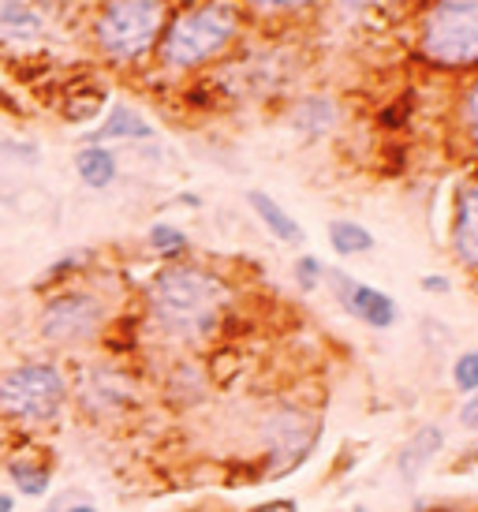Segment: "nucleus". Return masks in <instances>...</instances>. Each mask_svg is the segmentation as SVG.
Returning <instances> with one entry per match:
<instances>
[{
  "mask_svg": "<svg viewBox=\"0 0 478 512\" xmlns=\"http://www.w3.org/2000/svg\"><path fill=\"white\" fill-rule=\"evenodd\" d=\"M165 0H109L98 15V45L105 57L131 64L142 60L165 34Z\"/></svg>",
  "mask_w": 478,
  "mask_h": 512,
  "instance_id": "obj_4",
  "label": "nucleus"
},
{
  "mask_svg": "<svg viewBox=\"0 0 478 512\" xmlns=\"http://www.w3.org/2000/svg\"><path fill=\"white\" fill-rule=\"evenodd\" d=\"M329 243H333V251L337 255H366V251H374V232L363 228L359 221H333L329 225Z\"/></svg>",
  "mask_w": 478,
  "mask_h": 512,
  "instance_id": "obj_16",
  "label": "nucleus"
},
{
  "mask_svg": "<svg viewBox=\"0 0 478 512\" xmlns=\"http://www.w3.org/2000/svg\"><path fill=\"white\" fill-rule=\"evenodd\" d=\"M8 479L15 483V494L23 498H45L53 490V464L38 456H12L8 460Z\"/></svg>",
  "mask_w": 478,
  "mask_h": 512,
  "instance_id": "obj_13",
  "label": "nucleus"
},
{
  "mask_svg": "<svg viewBox=\"0 0 478 512\" xmlns=\"http://www.w3.org/2000/svg\"><path fill=\"white\" fill-rule=\"evenodd\" d=\"M239 34V8L232 0H202L183 8L176 19L165 23V34L157 42L161 64L176 72H191L221 57Z\"/></svg>",
  "mask_w": 478,
  "mask_h": 512,
  "instance_id": "obj_2",
  "label": "nucleus"
},
{
  "mask_svg": "<svg viewBox=\"0 0 478 512\" xmlns=\"http://www.w3.org/2000/svg\"><path fill=\"white\" fill-rule=\"evenodd\" d=\"M247 202H251L254 217H258V221H262V225H266L281 243H288V247H299V243L307 240L296 217L288 214V210H284L277 199H269L266 191H251V195H247Z\"/></svg>",
  "mask_w": 478,
  "mask_h": 512,
  "instance_id": "obj_12",
  "label": "nucleus"
},
{
  "mask_svg": "<svg viewBox=\"0 0 478 512\" xmlns=\"http://www.w3.org/2000/svg\"><path fill=\"white\" fill-rule=\"evenodd\" d=\"M460 427L478 434V393H471V397L464 400V408H460Z\"/></svg>",
  "mask_w": 478,
  "mask_h": 512,
  "instance_id": "obj_26",
  "label": "nucleus"
},
{
  "mask_svg": "<svg viewBox=\"0 0 478 512\" xmlns=\"http://www.w3.org/2000/svg\"><path fill=\"white\" fill-rule=\"evenodd\" d=\"M131 382H127L120 370H109V367H98L86 374V382L79 385V404H83L90 415H113L120 408L131 404Z\"/></svg>",
  "mask_w": 478,
  "mask_h": 512,
  "instance_id": "obj_9",
  "label": "nucleus"
},
{
  "mask_svg": "<svg viewBox=\"0 0 478 512\" xmlns=\"http://www.w3.org/2000/svg\"><path fill=\"white\" fill-rule=\"evenodd\" d=\"M0 512H15V494L0 490Z\"/></svg>",
  "mask_w": 478,
  "mask_h": 512,
  "instance_id": "obj_28",
  "label": "nucleus"
},
{
  "mask_svg": "<svg viewBox=\"0 0 478 512\" xmlns=\"http://www.w3.org/2000/svg\"><path fill=\"white\" fill-rule=\"evenodd\" d=\"M355 512H366V509H363V505H359V509H355Z\"/></svg>",
  "mask_w": 478,
  "mask_h": 512,
  "instance_id": "obj_29",
  "label": "nucleus"
},
{
  "mask_svg": "<svg viewBox=\"0 0 478 512\" xmlns=\"http://www.w3.org/2000/svg\"><path fill=\"white\" fill-rule=\"evenodd\" d=\"M225 303L228 285L195 262H172L150 281V314L165 333L183 341L206 337L217 326Z\"/></svg>",
  "mask_w": 478,
  "mask_h": 512,
  "instance_id": "obj_1",
  "label": "nucleus"
},
{
  "mask_svg": "<svg viewBox=\"0 0 478 512\" xmlns=\"http://www.w3.org/2000/svg\"><path fill=\"white\" fill-rule=\"evenodd\" d=\"M0 27L15 34V38H38L45 30V23L38 19V12H30L27 4L19 0H0Z\"/></svg>",
  "mask_w": 478,
  "mask_h": 512,
  "instance_id": "obj_18",
  "label": "nucleus"
},
{
  "mask_svg": "<svg viewBox=\"0 0 478 512\" xmlns=\"http://www.w3.org/2000/svg\"><path fill=\"white\" fill-rule=\"evenodd\" d=\"M422 288H426V292H449V281H445V277H422Z\"/></svg>",
  "mask_w": 478,
  "mask_h": 512,
  "instance_id": "obj_27",
  "label": "nucleus"
},
{
  "mask_svg": "<svg viewBox=\"0 0 478 512\" xmlns=\"http://www.w3.org/2000/svg\"><path fill=\"white\" fill-rule=\"evenodd\" d=\"M68 378L53 359H34L0 374V415L23 430H42L57 423L68 408Z\"/></svg>",
  "mask_w": 478,
  "mask_h": 512,
  "instance_id": "obj_3",
  "label": "nucleus"
},
{
  "mask_svg": "<svg viewBox=\"0 0 478 512\" xmlns=\"http://www.w3.org/2000/svg\"><path fill=\"white\" fill-rule=\"evenodd\" d=\"M460 120H464L467 135L478 143V83L471 86V90L464 94V101H460Z\"/></svg>",
  "mask_w": 478,
  "mask_h": 512,
  "instance_id": "obj_23",
  "label": "nucleus"
},
{
  "mask_svg": "<svg viewBox=\"0 0 478 512\" xmlns=\"http://www.w3.org/2000/svg\"><path fill=\"white\" fill-rule=\"evenodd\" d=\"M452 255L460 258L467 270L478 273V184H464L456 191V210H452Z\"/></svg>",
  "mask_w": 478,
  "mask_h": 512,
  "instance_id": "obj_10",
  "label": "nucleus"
},
{
  "mask_svg": "<svg viewBox=\"0 0 478 512\" xmlns=\"http://www.w3.org/2000/svg\"><path fill=\"white\" fill-rule=\"evenodd\" d=\"M408 116H411V98H404V101H396V105H389V113H381V124H385V128H400Z\"/></svg>",
  "mask_w": 478,
  "mask_h": 512,
  "instance_id": "obj_24",
  "label": "nucleus"
},
{
  "mask_svg": "<svg viewBox=\"0 0 478 512\" xmlns=\"http://www.w3.org/2000/svg\"><path fill=\"white\" fill-rule=\"evenodd\" d=\"M146 240H150V247H154L161 258H180V255H187V247H191V240H187L176 225H154Z\"/></svg>",
  "mask_w": 478,
  "mask_h": 512,
  "instance_id": "obj_19",
  "label": "nucleus"
},
{
  "mask_svg": "<svg viewBox=\"0 0 478 512\" xmlns=\"http://www.w3.org/2000/svg\"><path fill=\"white\" fill-rule=\"evenodd\" d=\"M445 449V430L437 427V423H426L411 434L404 445H400V453H396V475L404 479V486H415L422 479V471L434 464V456Z\"/></svg>",
  "mask_w": 478,
  "mask_h": 512,
  "instance_id": "obj_11",
  "label": "nucleus"
},
{
  "mask_svg": "<svg viewBox=\"0 0 478 512\" xmlns=\"http://www.w3.org/2000/svg\"><path fill=\"white\" fill-rule=\"evenodd\" d=\"M333 120H337V109H333V101H325V98L299 101L296 113H292V124H296L303 135H322V131L333 128Z\"/></svg>",
  "mask_w": 478,
  "mask_h": 512,
  "instance_id": "obj_17",
  "label": "nucleus"
},
{
  "mask_svg": "<svg viewBox=\"0 0 478 512\" xmlns=\"http://www.w3.org/2000/svg\"><path fill=\"white\" fill-rule=\"evenodd\" d=\"M105 329V303L83 288H68L42 307V337L49 344H86Z\"/></svg>",
  "mask_w": 478,
  "mask_h": 512,
  "instance_id": "obj_6",
  "label": "nucleus"
},
{
  "mask_svg": "<svg viewBox=\"0 0 478 512\" xmlns=\"http://www.w3.org/2000/svg\"><path fill=\"white\" fill-rule=\"evenodd\" d=\"M262 434L269 438V460H284L281 475L303 464L310 445L318 441V427H310V415L299 408H277L273 415H266Z\"/></svg>",
  "mask_w": 478,
  "mask_h": 512,
  "instance_id": "obj_7",
  "label": "nucleus"
},
{
  "mask_svg": "<svg viewBox=\"0 0 478 512\" xmlns=\"http://www.w3.org/2000/svg\"><path fill=\"white\" fill-rule=\"evenodd\" d=\"M310 0H247V8L258 15H284V12H299L307 8Z\"/></svg>",
  "mask_w": 478,
  "mask_h": 512,
  "instance_id": "obj_22",
  "label": "nucleus"
},
{
  "mask_svg": "<svg viewBox=\"0 0 478 512\" xmlns=\"http://www.w3.org/2000/svg\"><path fill=\"white\" fill-rule=\"evenodd\" d=\"M195 4H202V0H195Z\"/></svg>",
  "mask_w": 478,
  "mask_h": 512,
  "instance_id": "obj_30",
  "label": "nucleus"
},
{
  "mask_svg": "<svg viewBox=\"0 0 478 512\" xmlns=\"http://www.w3.org/2000/svg\"><path fill=\"white\" fill-rule=\"evenodd\" d=\"M329 281L337 288V299L344 303V311L355 314L359 322H366L370 329H389L396 322V303L393 296H385L381 288H370L363 281H355L352 273L333 270Z\"/></svg>",
  "mask_w": 478,
  "mask_h": 512,
  "instance_id": "obj_8",
  "label": "nucleus"
},
{
  "mask_svg": "<svg viewBox=\"0 0 478 512\" xmlns=\"http://www.w3.org/2000/svg\"><path fill=\"white\" fill-rule=\"evenodd\" d=\"M419 45L441 68H478V0H434Z\"/></svg>",
  "mask_w": 478,
  "mask_h": 512,
  "instance_id": "obj_5",
  "label": "nucleus"
},
{
  "mask_svg": "<svg viewBox=\"0 0 478 512\" xmlns=\"http://www.w3.org/2000/svg\"><path fill=\"white\" fill-rule=\"evenodd\" d=\"M113 139H154V128H150V120H142L135 109L113 105L109 116H105V124L94 131V146H105V143H113Z\"/></svg>",
  "mask_w": 478,
  "mask_h": 512,
  "instance_id": "obj_14",
  "label": "nucleus"
},
{
  "mask_svg": "<svg viewBox=\"0 0 478 512\" xmlns=\"http://www.w3.org/2000/svg\"><path fill=\"white\" fill-rule=\"evenodd\" d=\"M75 169H79V180H83L86 187L105 191V187H113V180H116V154L109 146L90 143L75 154Z\"/></svg>",
  "mask_w": 478,
  "mask_h": 512,
  "instance_id": "obj_15",
  "label": "nucleus"
},
{
  "mask_svg": "<svg viewBox=\"0 0 478 512\" xmlns=\"http://www.w3.org/2000/svg\"><path fill=\"white\" fill-rule=\"evenodd\" d=\"M49 512H98V505L86 498H57L49 505Z\"/></svg>",
  "mask_w": 478,
  "mask_h": 512,
  "instance_id": "obj_25",
  "label": "nucleus"
},
{
  "mask_svg": "<svg viewBox=\"0 0 478 512\" xmlns=\"http://www.w3.org/2000/svg\"><path fill=\"white\" fill-rule=\"evenodd\" d=\"M322 277H325V266L314 255H303L296 262V281H299V288H307V292H310V288H318V281H322Z\"/></svg>",
  "mask_w": 478,
  "mask_h": 512,
  "instance_id": "obj_21",
  "label": "nucleus"
},
{
  "mask_svg": "<svg viewBox=\"0 0 478 512\" xmlns=\"http://www.w3.org/2000/svg\"><path fill=\"white\" fill-rule=\"evenodd\" d=\"M452 385H456L464 397L478 393V352L456 356V363H452Z\"/></svg>",
  "mask_w": 478,
  "mask_h": 512,
  "instance_id": "obj_20",
  "label": "nucleus"
}]
</instances>
